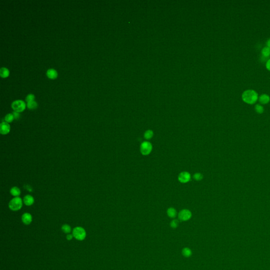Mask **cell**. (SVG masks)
<instances>
[{"label": "cell", "instance_id": "6da1fadb", "mask_svg": "<svg viewBox=\"0 0 270 270\" xmlns=\"http://www.w3.org/2000/svg\"><path fill=\"white\" fill-rule=\"evenodd\" d=\"M242 98L243 101L249 104H253L258 99V94L253 90H247L243 92Z\"/></svg>", "mask_w": 270, "mask_h": 270}, {"label": "cell", "instance_id": "7a4b0ae2", "mask_svg": "<svg viewBox=\"0 0 270 270\" xmlns=\"http://www.w3.org/2000/svg\"><path fill=\"white\" fill-rule=\"evenodd\" d=\"M23 200L20 197H15L11 200L9 203V207L12 211H17L23 206Z\"/></svg>", "mask_w": 270, "mask_h": 270}, {"label": "cell", "instance_id": "3957f363", "mask_svg": "<svg viewBox=\"0 0 270 270\" xmlns=\"http://www.w3.org/2000/svg\"><path fill=\"white\" fill-rule=\"evenodd\" d=\"M72 235L74 239L78 241H82L86 239L87 233L86 230H84L83 227L80 226H77L74 227L72 230Z\"/></svg>", "mask_w": 270, "mask_h": 270}, {"label": "cell", "instance_id": "277c9868", "mask_svg": "<svg viewBox=\"0 0 270 270\" xmlns=\"http://www.w3.org/2000/svg\"><path fill=\"white\" fill-rule=\"evenodd\" d=\"M11 106L14 111L17 112H23L26 107L25 103L24 102V101L21 100H17L13 101Z\"/></svg>", "mask_w": 270, "mask_h": 270}, {"label": "cell", "instance_id": "5b68a950", "mask_svg": "<svg viewBox=\"0 0 270 270\" xmlns=\"http://www.w3.org/2000/svg\"><path fill=\"white\" fill-rule=\"evenodd\" d=\"M152 149V144L149 142H142L140 150L142 155H148L150 154Z\"/></svg>", "mask_w": 270, "mask_h": 270}, {"label": "cell", "instance_id": "8992f818", "mask_svg": "<svg viewBox=\"0 0 270 270\" xmlns=\"http://www.w3.org/2000/svg\"><path fill=\"white\" fill-rule=\"evenodd\" d=\"M192 216V214L188 209H182L178 213V219L181 221H188L191 219Z\"/></svg>", "mask_w": 270, "mask_h": 270}, {"label": "cell", "instance_id": "52a82bcc", "mask_svg": "<svg viewBox=\"0 0 270 270\" xmlns=\"http://www.w3.org/2000/svg\"><path fill=\"white\" fill-rule=\"evenodd\" d=\"M178 179L182 183H186L188 182L191 179V176L188 172H182L179 174Z\"/></svg>", "mask_w": 270, "mask_h": 270}, {"label": "cell", "instance_id": "ba28073f", "mask_svg": "<svg viewBox=\"0 0 270 270\" xmlns=\"http://www.w3.org/2000/svg\"><path fill=\"white\" fill-rule=\"evenodd\" d=\"M10 125L7 122H3L0 124V133L3 135H6L10 133Z\"/></svg>", "mask_w": 270, "mask_h": 270}, {"label": "cell", "instance_id": "9c48e42d", "mask_svg": "<svg viewBox=\"0 0 270 270\" xmlns=\"http://www.w3.org/2000/svg\"><path fill=\"white\" fill-rule=\"evenodd\" d=\"M21 220L24 224L28 225L32 222V216L29 213H24L21 217Z\"/></svg>", "mask_w": 270, "mask_h": 270}, {"label": "cell", "instance_id": "30bf717a", "mask_svg": "<svg viewBox=\"0 0 270 270\" xmlns=\"http://www.w3.org/2000/svg\"><path fill=\"white\" fill-rule=\"evenodd\" d=\"M23 201L25 205L30 206L33 204L34 202V199L33 196H31L30 195H27L24 196Z\"/></svg>", "mask_w": 270, "mask_h": 270}, {"label": "cell", "instance_id": "8fae6325", "mask_svg": "<svg viewBox=\"0 0 270 270\" xmlns=\"http://www.w3.org/2000/svg\"><path fill=\"white\" fill-rule=\"evenodd\" d=\"M262 59L263 61H265L270 55V48L267 47H264L262 50Z\"/></svg>", "mask_w": 270, "mask_h": 270}, {"label": "cell", "instance_id": "7c38bea8", "mask_svg": "<svg viewBox=\"0 0 270 270\" xmlns=\"http://www.w3.org/2000/svg\"><path fill=\"white\" fill-rule=\"evenodd\" d=\"M47 77L51 79H54L57 78V72L55 69H50L47 72Z\"/></svg>", "mask_w": 270, "mask_h": 270}, {"label": "cell", "instance_id": "4fadbf2b", "mask_svg": "<svg viewBox=\"0 0 270 270\" xmlns=\"http://www.w3.org/2000/svg\"><path fill=\"white\" fill-rule=\"evenodd\" d=\"M270 100V96L267 94L261 95L259 97V101L262 104H267Z\"/></svg>", "mask_w": 270, "mask_h": 270}, {"label": "cell", "instance_id": "5bb4252c", "mask_svg": "<svg viewBox=\"0 0 270 270\" xmlns=\"http://www.w3.org/2000/svg\"><path fill=\"white\" fill-rule=\"evenodd\" d=\"M11 194L14 196V197H19L21 195V190L19 188L17 187H13L11 188L10 190Z\"/></svg>", "mask_w": 270, "mask_h": 270}, {"label": "cell", "instance_id": "9a60e30c", "mask_svg": "<svg viewBox=\"0 0 270 270\" xmlns=\"http://www.w3.org/2000/svg\"><path fill=\"white\" fill-rule=\"evenodd\" d=\"M10 74V71L6 68L2 67L0 69V76L2 78H7Z\"/></svg>", "mask_w": 270, "mask_h": 270}, {"label": "cell", "instance_id": "2e32d148", "mask_svg": "<svg viewBox=\"0 0 270 270\" xmlns=\"http://www.w3.org/2000/svg\"><path fill=\"white\" fill-rule=\"evenodd\" d=\"M167 214L168 216L172 219L175 218L177 215V212L176 209L173 207H170L167 211Z\"/></svg>", "mask_w": 270, "mask_h": 270}, {"label": "cell", "instance_id": "e0dca14e", "mask_svg": "<svg viewBox=\"0 0 270 270\" xmlns=\"http://www.w3.org/2000/svg\"><path fill=\"white\" fill-rule=\"evenodd\" d=\"M182 254L185 257H189L192 255V251L188 247H185L182 250Z\"/></svg>", "mask_w": 270, "mask_h": 270}, {"label": "cell", "instance_id": "ac0fdd59", "mask_svg": "<svg viewBox=\"0 0 270 270\" xmlns=\"http://www.w3.org/2000/svg\"><path fill=\"white\" fill-rule=\"evenodd\" d=\"M61 230H62L63 232H64L65 234H70L71 232V226H70L69 225H68V224H64L62 226Z\"/></svg>", "mask_w": 270, "mask_h": 270}, {"label": "cell", "instance_id": "d6986e66", "mask_svg": "<svg viewBox=\"0 0 270 270\" xmlns=\"http://www.w3.org/2000/svg\"><path fill=\"white\" fill-rule=\"evenodd\" d=\"M153 136H154V132H152V130H147L144 133V138L147 140L152 139Z\"/></svg>", "mask_w": 270, "mask_h": 270}, {"label": "cell", "instance_id": "ffe728a7", "mask_svg": "<svg viewBox=\"0 0 270 270\" xmlns=\"http://www.w3.org/2000/svg\"><path fill=\"white\" fill-rule=\"evenodd\" d=\"M27 108L30 109H35L37 107V102L35 101H31L27 102Z\"/></svg>", "mask_w": 270, "mask_h": 270}, {"label": "cell", "instance_id": "44dd1931", "mask_svg": "<svg viewBox=\"0 0 270 270\" xmlns=\"http://www.w3.org/2000/svg\"><path fill=\"white\" fill-rule=\"evenodd\" d=\"M4 119H5V122H7V123L12 122L13 121L14 119L13 115L12 114H7V115L5 116Z\"/></svg>", "mask_w": 270, "mask_h": 270}, {"label": "cell", "instance_id": "7402d4cb", "mask_svg": "<svg viewBox=\"0 0 270 270\" xmlns=\"http://www.w3.org/2000/svg\"><path fill=\"white\" fill-rule=\"evenodd\" d=\"M255 110L257 113L261 114L264 112V107L260 104H257L255 106Z\"/></svg>", "mask_w": 270, "mask_h": 270}, {"label": "cell", "instance_id": "603a6c76", "mask_svg": "<svg viewBox=\"0 0 270 270\" xmlns=\"http://www.w3.org/2000/svg\"><path fill=\"white\" fill-rule=\"evenodd\" d=\"M193 178L194 179H195V180H197V181H200V180H202V178H203V175L201 173H199V172H197V173H196L195 174L194 176H193Z\"/></svg>", "mask_w": 270, "mask_h": 270}, {"label": "cell", "instance_id": "cb8c5ba5", "mask_svg": "<svg viewBox=\"0 0 270 270\" xmlns=\"http://www.w3.org/2000/svg\"><path fill=\"white\" fill-rule=\"evenodd\" d=\"M178 221L177 219H173L170 223V226L172 229H176L178 226Z\"/></svg>", "mask_w": 270, "mask_h": 270}, {"label": "cell", "instance_id": "d4e9b609", "mask_svg": "<svg viewBox=\"0 0 270 270\" xmlns=\"http://www.w3.org/2000/svg\"><path fill=\"white\" fill-rule=\"evenodd\" d=\"M34 99H35L34 95H33V94H29L27 96L25 100H26V101L27 102H31V101H34Z\"/></svg>", "mask_w": 270, "mask_h": 270}, {"label": "cell", "instance_id": "484cf974", "mask_svg": "<svg viewBox=\"0 0 270 270\" xmlns=\"http://www.w3.org/2000/svg\"><path fill=\"white\" fill-rule=\"evenodd\" d=\"M12 114L13 115L15 119H19L20 118V117L19 112H14L12 113Z\"/></svg>", "mask_w": 270, "mask_h": 270}, {"label": "cell", "instance_id": "4316f807", "mask_svg": "<svg viewBox=\"0 0 270 270\" xmlns=\"http://www.w3.org/2000/svg\"><path fill=\"white\" fill-rule=\"evenodd\" d=\"M74 238V236L72 235V234H68L66 236V239L68 240V241H71V240H72V239Z\"/></svg>", "mask_w": 270, "mask_h": 270}, {"label": "cell", "instance_id": "83f0119b", "mask_svg": "<svg viewBox=\"0 0 270 270\" xmlns=\"http://www.w3.org/2000/svg\"><path fill=\"white\" fill-rule=\"evenodd\" d=\"M266 67L267 69L270 71V59L267 60V63H266Z\"/></svg>", "mask_w": 270, "mask_h": 270}, {"label": "cell", "instance_id": "f1b7e54d", "mask_svg": "<svg viewBox=\"0 0 270 270\" xmlns=\"http://www.w3.org/2000/svg\"><path fill=\"white\" fill-rule=\"evenodd\" d=\"M267 47L270 48V39H269L267 42Z\"/></svg>", "mask_w": 270, "mask_h": 270}]
</instances>
